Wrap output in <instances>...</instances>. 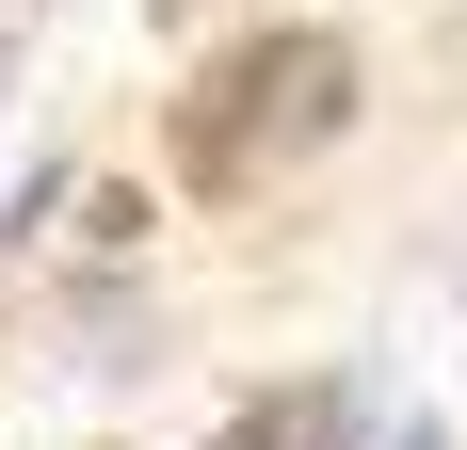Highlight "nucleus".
<instances>
[{
    "instance_id": "obj_1",
    "label": "nucleus",
    "mask_w": 467,
    "mask_h": 450,
    "mask_svg": "<svg viewBox=\"0 0 467 450\" xmlns=\"http://www.w3.org/2000/svg\"><path fill=\"white\" fill-rule=\"evenodd\" d=\"M338 113H355V48H338V33H258L226 81L178 113V161L210 193H242V178H275L290 145H323Z\"/></svg>"
},
{
    "instance_id": "obj_2",
    "label": "nucleus",
    "mask_w": 467,
    "mask_h": 450,
    "mask_svg": "<svg viewBox=\"0 0 467 450\" xmlns=\"http://www.w3.org/2000/svg\"><path fill=\"white\" fill-rule=\"evenodd\" d=\"M226 450H290V403H258V418H226Z\"/></svg>"
},
{
    "instance_id": "obj_3",
    "label": "nucleus",
    "mask_w": 467,
    "mask_h": 450,
    "mask_svg": "<svg viewBox=\"0 0 467 450\" xmlns=\"http://www.w3.org/2000/svg\"><path fill=\"white\" fill-rule=\"evenodd\" d=\"M403 450H435V435H403Z\"/></svg>"
}]
</instances>
